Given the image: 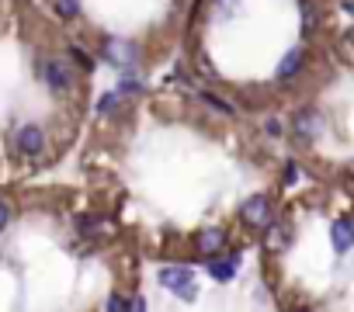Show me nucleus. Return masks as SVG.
<instances>
[{"label":"nucleus","mask_w":354,"mask_h":312,"mask_svg":"<svg viewBox=\"0 0 354 312\" xmlns=\"http://www.w3.org/2000/svg\"><path fill=\"white\" fill-rule=\"evenodd\" d=\"M160 284L163 288H170L177 298H195L198 295V281H195V274H192V267H181V264H174V267H160Z\"/></svg>","instance_id":"f257e3e1"},{"label":"nucleus","mask_w":354,"mask_h":312,"mask_svg":"<svg viewBox=\"0 0 354 312\" xmlns=\"http://www.w3.org/2000/svg\"><path fill=\"white\" fill-rule=\"evenodd\" d=\"M101 56H104V63H111L118 70H136L139 66V46L129 42V39H104Z\"/></svg>","instance_id":"f03ea898"},{"label":"nucleus","mask_w":354,"mask_h":312,"mask_svg":"<svg viewBox=\"0 0 354 312\" xmlns=\"http://www.w3.org/2000/svg\"><path fill=\"white\" fill-rule=\"evenodd\" d=\"M240 219H243V226H250V229H268V226L274 222V202H271L268 195H250V198L240 205Z\"/></svg>","instance_id":"7ed1b4c3"},{"label":"nucleus","mask_w":354,"mask_h":312,"mask_svg":"<svg viewBox=\"0 0 354 312\" xmlns=\"http://www.w3.org/2000/svg\"><path fill=\"white\" fill-rule=\"evenodd\" d=\"M292 128H295V139L306 146V142H313V139H319V135L326 132V118H323L316 108H302V111H295Z\"/></svg>","instance_id":"20e7f679"},{"label":"nucleus","mask_w":354,"mask_h":312,"mask_svg":"<svg viewBox=\"0 0 354 312\" xmlns=\"http://www.w3.org/2000/svg\"><path fill=\"white\" fill-rule=\"evenodd\" d=\"M42 80L49 84L53 94H66V90L73 87V70H70V63H63V59H46V63H42Z\"/></svg>","instance_id":"39448f33"},{"label":"nucleus","mask_w":354,"mask_h":312,"mask_svg":"<svg viewBox=\"0 0 354 312\" xmlns=\"http://www.w3.org/2000/svg\"><path fill=\"white\" fill-rule=\"evenodd\" d=\"M192 246H195V253H202V257H219V253L226 250V233H223V229H202V233H195Z\"/></svg>","instance_id":"423d86ee"},{"label":"nucleus","mask_w":354,"mask_h":312,"mask_svg":"<svg viewBox=\"0 0 354 312\" xmlns=\"http://www.w3.org/2000/svg\"><path fill=\"white\" fill-rule=\"evenodd\" d=\"M236 271H240V253H230V257H209V277H212V281L226 284V281L236 277Z\"/></svg>","instance_id":"0eeeda50"},{"label":"nucleus","mask_w":354,"mask_h":312,"mask_svg":"<svg viewBox=\"0 0 354 312\" xmlns=\"http://www.w3.org/2000/svg\"><path fill=\"white\" fill-rule=\"evenodd\" d=\"M302 70H306V49H292L281 63H278V80L281 84H292V80H299L302 77Z\"/></svg>","instance_id":"6e6552de"},{"label":"nucleus","mask_w":354,"mask_h":312,"mask_svg":"<svg viewBox=\"0 0 354 312\" xmlns=\"http://www.w3.org/2000/svg\"><path fill=\"white\" fill-rule=\"evenodd\" d=\"M18 149H21L25 156H42V149H46L42 128H39V125H21V128H18Z\"/></svg>","instance_id":"1a4fd4ad"},{"label":"nucleus","mask_w":354,"mask_h":312,"mask_svg":"<svg viewBox=\"0 0 354 312\" xmlns=\"http://www.w3.org/2000/svg\"><path fill=\"white\" fill-rule=\"evenodd\" d=\"M330 240H333V250H337V253H347V250L354 246V222L337 219V222L330 226Z\"/></svg>","instance_id":"9d476101"},{"label":"nucleus","mask_w":354,"mask_h":312,"mask_svg":"<svg viewBox=\"0 0 354 312\" xmlns=\"http://www.w3.org/2000/svg\"><path fill=\"white\" fill-rule=\"evenodd\" d=\"M268 250H285L288 243H292V226L285 222V219H274L271 226H268Z\"/></svg>","instance_id":"9b49d317"},{"label":"nucleus","mask_w":354,"mask_h":312,"mask_svg":"<svg viewBox=\"0 0 354 312\" xmlns=\"http://www.w3.org/2000/svg\"><path fill=\"white\" fill-rule=\"evenodd\" d=\"M316 28H319V8L313 4V0H302V35L309 39Z\"/></svg>","instance_id":"f8f14e48"},{"label":"nucleus","mask_w":354,"mask_h":312,"mask_svg":"<svg viewBox=\"0 0 354 312\" xmlns=\"http://www.w3.org/2000/svg\"><path fill=\"white\" fill-rule=\"evenodd\" d=\"M118 94L122 97H139V94H146V84L139 77H132V70H125L122 73V84H118Z\"/></svg>","instance_id":"ddd939ff"},{"label":"nucleus","mask_w":354,"mask_h":312,"mask_svg":"<svg viewBox=\"0 0 354 312\" xmlns=\"http://www.w3.org/2000/svg\"><path fill=\"white\" fill-rule=\"evenodd\" d=\"M53 11L63 21H73V18H80V0H53Z\"/></svg>","instance_id":"4468645a"},{"label":"nucleus","mask_w":354,"mask_h":312,"mask_svg":"<svg viewBox=\"0 0 354 312\" xmlns=\"http://www.w3.org/2000/svg\"><path fill=\"white\" fill-rule=\"evenodd\" d=\"M118 108H122V94H118V90L101 94V101H97V115H115Z\"/></svg>","instance_id":"2eb2a0df"},{"label":"nucleus","mask_w":354,"mask_h":312,"mask_svg":"<svg viewBox=\"0 0 354 312\" xmlns=\"http://www.w3.org/2000/svg\"><path fill=\"white\" fill-rule=\"evenodd\" d=\"M202 101H205L209 108H216V111H223V115H236V108H233V104H226V101H223L219 94H209V90H205V94H202Z\"/></svg>","instance_id":"dca6fc26"},{"label":"nucleus","mask_w":354,"mask_h":312,"mask_svg":"<svg viewBox=\"0 0 354 312\" xmlns=\"http://www.w3.org/2000/svg\"><path fill=\"white\" fill-rule=\"evenodd\" d=\"M104 309H111V312H125V309H132V298H122V295H111V298L104 302Z\"/></svg>","instance_id":"f3484780"},{"label":"nucleus","mask_w":354,"mask_h":312,"mask_svg":"<svg viewBox=\"0 0 354 312\" xmlns=\"http://www.w3.org/2000/svg\"><path fill=\"white\" fill-rule=\"evenodd\" d=\"M70 56H73V59H77V63H80L84 70H94V59H91V56H87V52H84L80 46H70Z\"/></svg>","instance_id":"a211bd4d"},{"label":"nucleus","mask_w":354,"mask_h":312,"mask_svg":"<svg viewBox=\"0 0 354 312\" xmlns=\"http://www.w3.org/2000/svg\"><path fill=\"white\" fill-rule=\"evenodd\" d=\"M236 4H240V0H216V8H219V14H226V18H230V14L236 11Z\"/></svg>","instance_id":"6ab92c4d"},{"label":"nucleus","mask_w":354,"mask_h":312,"mask_svg":"<svg viewBox=\"0 0 354 312\" xmlns=\"http://www.w3.org/2000/svg\"><path fill=\"white\" fill-rule=\"evenodd\" d=\"M264 132L278 139V135H281V121H278V118H268V121H264Z\"/></svg>","instance_id":"aec40b11"},{"label":"nucleus","mask_w":354,"mask_h":312,"mask_svg":"<svg viewBox=\"0 0 354 312\" xmlns=\"http://www.w3.org/2000/svg\"><path fill=\"white\" fill-rule=\"evenodd\" d=\"M295 181H299V167L288 164V167H285V184H295Z\"/></svg>","instance_id":"412c9836"},{"label":"nucleus","mask_w":354,"mask_h":312,"mask_svg":"<svg viewBox=\"0 0 354 312\" xmlns=\"http://www.w3.org/2000/svg\"><path fill=\"white\" fill-rule=\"evenodd\" d=\"M8 219H11V212H8V205H0V233H4V226H8Z\"/></svg>","instance_id":"4be33fe9"},{"label":"nucleus","mask_w":354,"mask_h":312,"mask_svg":"<svg viewBox=\"0 0 354 312\" xmlns=\"http://www.w3.org/2000/svg\"><path fill=\"white\" fill-rule=\"evenodd\" d=\"M347 170H351V174H354V160H351V164H347Z\"/></svg>","instance_id":"5701e85b"}]
</instances>
